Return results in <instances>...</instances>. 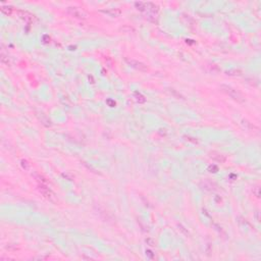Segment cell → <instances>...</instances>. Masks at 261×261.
<instances>
[{
    "label": "cell",
    "mask_w": 261,
    "mask_h": 261,
    "mask_svg": "<svg viewBox=\"0 0 261 261\" xmlns=\"http://www.w3.org/2000/svg\"><path fill=\"white\" fill-rule=\"evenodd\" d=\"M135 97H136V100L139 102V103H142V102H145V98L143 97V96L140 94V93H138V92H135Z\"/></svg>",
    "instance_id": "9c48e42d"
},
{
    "label": "cell",
    "mask_w": 261,
    "mask_h": 261,
    "mask_svg": "<svg viewBox=\"0 0 261 261\" xmlns=\"http://www.w3.org/2000/svg\"><path fill=\"white\" fill-rule=\"evenodd\" d=\"M102 12L107 14V16H111V17H116V16H119L121 14V10L117 9V8H110V9L102 10Z\"/></svg>",
    "instance_id": "5b68a950"
},
{
    "label": "cell",
    "mask_w": 261,
    "mask_h": 261,
    "mask_svg": "<svg viewBox=\"0 0 261 261\" xmlns=\"http://www.w3.org/2000/svg\"><path fill=\"white\" fill-rule=\"evenodd\" d=\"M227 76H232V77H237V76H241L242 71L240 70H230L227 71Z\"/></svg>",
    "instance_id": "ba28073f"
},
{
    "label": "cell",
    "mask_w": 261,
    "mask_h": 261,
    "mask_svg": "<svg viewBox=\"0 0 261 261\" xmlns=\"http://www.w3.org/2000/svg\"><path fill=\"white\" fill-rule=\"evenodd\" d=\"M210 157H211L213 160H215V161L220 162V163L226 161V157H224L223 155H221L220 153H217V152H211L210 153Z\"/></svg>",
    "instance_id": "8992f818"
},
{
    "label": "cell",
    "mask_w": 261,
    "mask_h": 261,
    "mask_svg": "<svg viewBox=\"0 0 261 261\" xmlns=\"http://www.w3.org/2000/svg\"><path fill=\"white\" fill-rule=\"evenodd\" d=\"M242 126L244 127L246 130H248V131H252V130H257V128L252 123H250V121L248 120H246V119H242Z\"/></svg>",
    "instance_id": "52a82bcc"
},
{
    "label": "cell",
    "mask_w": 261,
    "mask_h": 261,
    "mask_svg": "<svg viewBox=\"0 0 261 261\" xmlns=\"http://www.w3.org/2000/svg\"><path fill=\"white\" fill-rule=\"evenodd\" d=\"M67 12H69L70 16H73L74 17H78V19H86L87 14L85 13L84 10H82L79 7H69L67 8Z\"/></svg>",
    "instance_id": "3957f363"
},
{
    "label": "cell",
    "mask_w": 261,
    "mask_h": 261,
    "mask_svg": "<svg viewBox=\"0 0 261 261\" xmlns=\"http://www.w3.org/2000/svg\"><path fill=\"white\" fill-rule=\"evenodd\" d=\"M126 61L130 66L134 67V69L140 70V71H147L148 70V67L147 65H145L144 63H142L140 61H138V60H134V59H128L126 58Z\"/></svg>",
    "instance_id": "7a4b0ae2"
},
{
    "label": "cell",
    "mask_w": 261,
    "mask_h": 261,
    "mask_svg": "<svg viewBox=\"0 0 261 261\" xmlns=\"http://www.w3.org/2000/svg\"><path fill=\"white\" fill-rule=\"evenodd\" d=\"M186 139H187V141H190V142H193L194 144H197L198 141L197 140H193L194 138H191V137H186Z\"/></svg>",
    "instance_id": "30bf717a"
},
{
    "label": "cell",
    "mask_w": 261,
    "mask_h": 261,
    "mask_svg": "<svg viewBox=\"0 0 261 261\" xmlns=\"http://www.w3.org/2000/svg\"><path fill=\"white\" fill-rule=\"evenodd\" d=\"M220 89H221V91L226 93L227 95L230 96V97H231L232 99H234L235 101L240 102V103L245 102V97H244V96H243L238 90H236V89L232 88L231 86L221 85V86H220Z\"/></svg>",
    "instance_id": "6da1fadb"
},
{
    "label": "cell",
    "mask_w": 261,
    "mask_h": 261,
    "mask_svg": "<svg viewBox=\"0 0 261 261\" xmlns=\"http://www.w3.org/2000/svg\"><path fill=\"white\" fill-rule=\"evenodd\" d=\"M40 191H41L42 194L44 195L47 199L53 200V198H54V194H53L52 191L50 190L49 188H46V187H44V186L41 185V186H40Z\"/></svg>",
    "instance_id": "277c9868"
}]
</instances>
